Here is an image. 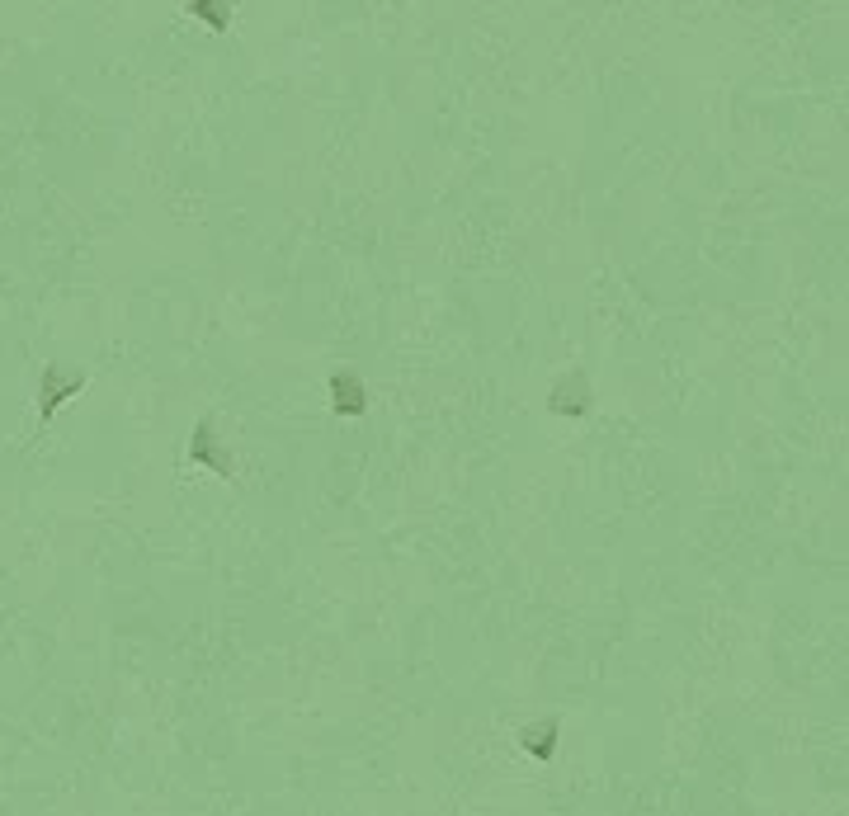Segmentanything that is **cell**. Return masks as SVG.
<instances>
[{
  "mask_svg": "<svg viewBox=\"0 0 849 816\" xmlns=\"http://www.w3.org/2000/svg\"><path fill=\"white\" fill-rule=\"evenodd\" d=\"M552 746H557V722H533V727H524V750H533L538 760H552Z\"/></svg>",
  "mask_w": 849,
  "mask_h": 816,
  "instance_id": "cell-1",
  "label": "cell"
}]
</instances>
